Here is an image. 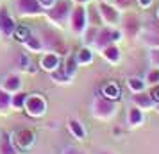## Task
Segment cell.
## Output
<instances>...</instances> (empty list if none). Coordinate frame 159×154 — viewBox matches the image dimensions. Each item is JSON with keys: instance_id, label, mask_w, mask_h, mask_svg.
<instances>
[{"instance_id": "1", "label": "cell", "mask_w": 159, "mask_h": 154, "mask_svg": "<svg viewBox=\"0 0 159 154\" xmlns=\"http://www.w3.org/2000/svg\"><path fill=\"white\" fill-rule=\"evenodd\" d=\"M39 38H41L45 52H54V54H59L61 58L68 56V47H66L63 36L56 29H45Z\"/></svg>"}, {"instance_id": "2", "label": "cell", "mask_w": 159, "mask_h": 154, "mask_svg": "<svg viewBox=\"0 0 159 154\" xmlns=\"http://www.w3.org/2000/svg\"><path fill=\"white\" fill-rule=\"evenodd\" d=\"M89 111L97 120H111V118L116 115V102L115 100H109L104 95H97L91 100V106H89Z\"/></svg>"}, {"instance_id": "3", "label": "cell", "mask_w": 159, "mask_h": 154, "mask_svg": "<svg viewBox=\"0 0 159 154\" xmlns=\"http://www.w3.org/2000/svg\"><path fill=\"white\" fill-rule=\"evenodd\" d=\"M122 38L123 36H122V32H120V29H116V27H109V25H102L100 29H98L97 40H95V43H93V49L100 52L102 49L107 47V45L118 43Z\"/></svg>"}, {"instance_id": "4", "label": "cell", "mask_w": 159, "mask_h": 154, "mask_svg": "<svg viewBox=\"0 0 159 154\" xmlns=\"http://www.w3.org/2000/svg\"><path fill=\"white\" fill-rule=\"evenodd\" d=\"M120 32H122L123 38H129V40H134V38L139 36L141 32V23H139V18H138L134 13H125L123 16H120Z\"/></svg>"}, {"instance_id": "5", "label": "cell", "mask_w": 159, "mask_h": 154, "mask_svg": "<svg viewBox=\"0 0 159 154\" xmlns=\"http://www.w3.org/2000/svg\"><path fill=\"white\" fill-rule=\"evenodd\" d=\"M68 23H70V30H72L73 34H77L80 36L84 29H86L88 25V16H86V7L84 6H79V4H75L70 11V16H68Z\"/></svg>"}, {"instance_id": "6", "label": "cell", "mask_w": 159, "mask_h": 154, "mask_svg": "<svg viewBox=\"0 0 159 154\" xmlns=\"http://www.w3.org/2000/svg\"><path fill=\"white\" fill-rule=\"evenodd\" d=\"M72 11V4L68 0H56V4L47 9V18L52 23H65L68 22V16Z\"/></svg>"}, {"instance_id": "7", "label": "cell", "mask_w": 159, "mask_h": 154, "mask_svg": "<svg viewBox=\"0 0 159 154\" xmlns=\"http://www.w3.org/2000/svg\"><path fill=\"white\" fill-rule=\"evenodd\" d=\"M11 142H13V145L22 152V151H29L30 147L34 145V142H36V134L32 129L29 127H22V129H16L13 131L11 134Z\"/></svg>"}, {"instance_id": "8", "label": "cell", "mask_w": 159, "mask_h": 154, "mask_svg": "<svg viewBox=\"0 0 159 154\" xmlns=\"http://www.w3.org/2000/svg\"><path fill=\"white\" fill-rule=\"evenodd\" d=\"M47 100L39 93H29L27 95V100H25V108L23 111L32 118H41L47 113Z\"/></svg>"}, {"instance_id": "9", "label": "cell", "mask_w": 159, "mask_h": 154, "mask_svg": "<svg viewBox=\"0 0 159 154\" xmlns=\"http://www.w3.org/2000/svg\"><path fill=\"white\" fill-rule=\"evenodd\" d=\"M97 9H98V15L102 18V23L104 25H109V27H116V23L120 22V11L111 4V2H106V0H98L97 4Z\"/></svg>"}, {"instance_id": "10", "label": "cell", "mask_w": 159, "mask_h": 154, "mask_svg": "<svg viewBox=\"0 0 159 154\" xmlns=\"http://www.w3.org/2000/svg\"><path fill=\"white\" fill-rule=\"evenodd\" d=\"M15 9L20 16H36L45 13L39 0H15Z\"/></svg>"}, {"instance_id": "11", "label": "cell", "mask_w": 159, "mask_h": 154, "mask_svg": "<svg viewBox=\"0 0 159 154\" xmlns=\"http://www.w3.org/2000/svg\"><path fill=\"white\" fill-rule=\"evenodd\" d=\"M15 29H16L15 18L9 15V11L6 7H0V34L6 38H11Z\"/></svg>"}, {"instance_id": "12", "label": "cell", "mask_w": 159, "mask_h": 154, "mask_svg": "<svg viewBox=\"0 0 159 154\" xmlns=\"http://www.w3.org/2000/svg\"><path fill=\"white\" fill-rule=\"evenodd\" d=\"M63 65V61H61V56L59 54H54V52H45L41 59H39V68L43 70V72H54L56 68Z\"/></svg>"}, {"instance_id": "13", "label": "cell", "mask_w": 159, "mask_h": 154, "mask_svg": "<svg viewBox=\"0 0 159 154\" xmlns=\"http://www.w3.org/2000/svg\"><path fill=\"white\" fill-rule=\"evenodd\" d=\"M0 88L4 91H7V93H11V95L16 93V91H22V77L16 75V73H7L0 82Z\"/></svg>"}, {"instance_id": "14", "label": "cell", "mask_w": 159, "mask_h": 154, "mask_svg": "<svg viewBox=\"0 0 159 154\" xmlns=\"http://www.w3.org/2000/svg\"><path fill=\"white\" fill-rule=\"evenodd\" d=\"M100 56L107 61L109 65H116V63H120V59H122V50H120V47L116 43H111V45H107V47L102 49Z\"/></svg>"}, {"instance_id": "15", "label": "cell", "mask_w": 159, "mask_h": 154, "mask_svg": "<svg viewBox=\"0 0 159 154\" xmlns=\"http://www.w3.org/2000/svg\"><path fill=\"white\" fill-rule=\"evenodd\" d=\"M132 104L139 108V110H152L156 108V102L152 100L148 91H139V93H132Z\"/></svg>"}, {"instance_id": "16", "label": "cell", "mask_w": 159, "mask_h": 154, "mask_svg": "<svg viewBox=\"0 0 159 154\" xmlns=\"http://www.w3.org/2000/svg\"><path fill=\"white\" fill-rule=\"evenodd\" d=\"M143 120H145L143 110H139V108H136L132 104L129 110H127V125L129 127H139V125L143 124Z\"/></svg>"}, {"instance_id": "17", "label": "cell", "mask_w": 159, "mask_h": 154, "mask_svg": "<svg viewBox=\"0 0 159 154\" xmlns=\"http://www.w3.org/2000/svg\"><path fill=\"white\" fill-rule=\"evenodd\" d=\"M68 131H70V134L73 138L79 140V142H82L86 138V129H84V125L80 124L77 118H70L68 120Z\"/></svg>"}, {"instance_id": "18", "label": "cell", "mask_w": 159, "mask_h": 154, "mask_svg": "<svg viewBox=\"0 0 159 154\" xmlns=\"http://www.w3.org/2000/svg\"><path fill=\"white\" fill-rule=\"evenodd\" d=\"M23 47H25V50H29L30 54H39V52H43V43H41V38L39 36H34V34H30L25 41H23Z\"/></svg>"}, {"instance_id": "19", "label": "cell", "mask_w": 159, "mask_h": 154, "mask_svg": "<svg viewBox=\"0 0 159 154\" xmlns=\"http://www.w3.org/2000/svg\"><path fill=\"white\" fill-rule=\"evenodd\" d=\"M102 95L109 99V100H120V97H122V88L116 84V82H107L104 88H102Z\"/></svg>"}, {"instance_id": "20", "label": "cell", "mask_w": 159, "mask_h": 154, "mask_svg": "<svg viewBox=\"0 0 159 154\" xmlns=\"http://www.w3.org/2000/svg\"><path fill=\"white\" fill-rule=\"evenodd\" d=\"M0 154H20V151L13 145L9 133H2L0 134Z\"/></svg>"}, {"instance_id": "21", "label": "cell", "mask_w": 159, "mask_h": 154, "mask_svg": "<svg viewBox=\"0 0 159 154\" xmlns=\"http://www.w3.org/2000/svg\"><path fill=\"white\" fill-rule=\"evenodd\" d=\"M98 29H100V27H95V25H86L84 32L80 34V38H82V43L86 45V47H91V49H93V43H95V40H97Z\"/></svg>"}, {"instance_id": "22", "label": "cell", "mask_w": 159, "mask_h": 154, "mask_svg": "<svg viewBox=\"0 0 159 154\" xmlns=\"http://www.w3.org/2000/svg\"><path fill=\"white\" fill-rule=\"evenodd\" d=\"M75 61H77V65H89V63L93 61V49L84 45V47L79 49V52L75 54Z\"/></svg>"}, {"instance_id": "23", "label": "cell", "mask_w": 159, "mask_h": 154, "mask_svg": "<svg viewBox=\"0 0 159 154\" xmlns=\"http://www.w3.org/2000/svg\"><path fill=\"white\" fill-rule=\"evenodd\" d=\"M50 79L54 82H57V84H70V82H72V77L65 72L63 65L59 66V68H56L54 72H50Z\"/></svg>"}, {"instance_id": "24", "label": "cell", "mask_w": 159, "mask_h": 154, "mask_svg": "<svg viewBox=\"0 0 159 154\" xmlns=\"http://www.w3.org/2000/svg\"><path fill=\"white\" fill-rule=\"evenodd\" d=\"M29 93H23V91H16L11 95V110L15 111H23L25 108V100H27Z\"/></svg>"}, {"instance_id": "25", "label": "cell", "mask_w": 159, "mask_h": 154, "mask_svg": "<svg viewBox=\"0 0 159 154\" xmlns=\"http://www.w3.org/2000/svg\"><path fill=\"white\" fill-rule=\"evenodd\" d=\"M127 88L130 90V93H139V91H145L147 84H145V79H141V77H129Z\"/></svg>"}, {"instance_id": "26", "label": "cell", "mask_w": 159, "mask_h": 154, "mask_svg": "<svg viewBox=\"0 0 159 154\" xmlns=\"http://www.w3.org/2000/svg\"><path fill=\"white\" fill-rule=\"evenodd\" d=\"M86 16H88V25H95V27H102V25H104V23H102L100 15H98L97 6L86 9Z\"/></svg>"}, {"instance_id": "27", "label": "cell", "mask_w": 159, "mask_h": 154, "mask_svg": "<svg viewBox=\"0 0 159 154\" xmlns=\"http://www.w3.org/2000/svg\"><path fill=\"white\" fill-rule=\"evenodd\" d=\"M29 36H30V29L29 27H25V25H16L15 32L11 34V38H13L15 41H18V43H23Z\"/></svg>"}, {"instance_id": "28", "label": "cell", "mask_w": 159, "mask_h": 154, "mask_svg": "<svg viewBox=\"0 0 159 154\" xmlns=\"http://www.w3.org/2000/svg\"><path fill=\"white\" fill-rule=\"evenodd\" d=\"M141 40H143V43L147 45V47H150V49H157L159 47V34H156V32L145 30V32H141Z\"/></svg>"}, {"instance_id": "29", "label": "cell", "mask_w": 159, "mask_h": 154, "mask_svg": "<svg viewBox=\"0 0 159 154\" xmlns=\"http://www.w3.org/2000/svg\"><path fill=\"white\" fill-rule=\"evenodd\" d=\"M11 111V93L0 88V115H7Z\"/></svg>"}, {"instance_id": "30", "label": "cell", "mask_w": 159, "mask_h": 154, "mask_svg": "<svg viewBox=\"0 0 159 154\" xmlns=\"http://www.w3.org/2000/svg\"><path fill=\"white\" fill-rule=\"evenodd\" d=\"M77 61H75V56H72V54H68L65 59V63H63V68H65V72L70 75V77H73L75 73H77Z\"/></svg>"}, {"instance_id": "31", "label": "cell", "mask_w": 159, "mask_h": 154, "mask_svg": "<svg viewBox=\"0 0 159 154\" xmlns=\"http://www.w3.org/2000/svg\"><path fill=\"white\" fill-rule=\"evenodd\" d=\"M145 84L147 86H156V84H159V68H154L152 66L150 70L147 72V75H145Z\"/></svg>"}, {"instance_id": "32", "label": "cell", "mask_w": 159, "mask_h": 154, "mask_svg": "<svg viewBox=\"0 0 159 154\" xmlns=\"http://www.w3.org/2000/svg\"><path fill=\"white\" fill-rule=\"evenodd\" d=\"M111 4H113L118 11H127V9H130V6L134 4V0H113Z\"/></svg>"}, {"instance_id": "33", "label": "cell", "mask_w": 159, "mask_h": 154, "mask_svg": "<svg viewBox=\"0 0 159 154\" xmlns=\"http://www.w3.org/2000/svg\"><path fill=\"white\" fill-rule=\"evenodd\" d=\"M148 61H150V65L154 68H159V47L148 50Z\"/></svg>"}, {"instance_id": "34", "label": "cell", "mask_w": 159, "mask_h": 154, "mask_svg": "<svg viewBox=\"0 0 159 154\" xmlns=\"http://www.w3.org/2000/svg\"><path fill=\"white\" fill-rule=\"evenodd\" d=\"M145 30H150V32L159 34V20H156V22L148 20V22H147V25H145Z\"/></svg>"}, {"instance_id": "35", "label": "cell", "mask_w": 159, "mask_h": 154, "mask_svg": "<svg viewBox=\"0 0 159 154\" xmlns=\"http://www.w3.org/2000/svg\"><path fill=\"white\" fill-rule=\"evenodd\" d=\"M148 95L152 97V100H154L156 104H159V84L150 86V90H148Z\"/></svg>"}, {"instance_id": "36", "label": "cell", "mask_w": 159, "mask_h": 154, "mask_svg": "<svg viewBox=\"0 0 159 154\" xmlns=\"http://www.w3.org/2000/svg\"><path fill=\"white\" fill-rule=\"evenodd\" d=\"M61 154H88V152H84V151H82V149H79V147H73L72 145V147H66Z\"/></svg>"}, {"instance_id": "37", "label": "cell", "mask_w": 159, "mask_h": 154, "mask_svg": "<svg viewBox=\"0 0 159 154\" xmlns=\"http://www.w3.org/2000/svg\"><path fill=\"white\" fill-rule=\"evenodd\" d=\"M39 4H41V7H43V9H48L50 6L56 4V0H39Z\"/></svg>"}, {"instance_id": "38", "label": "cell", "mask_w": 159, "mask_h": 154, "mask_svg": "<svg viewBox=\"0 0 159 154\" xmlns=\"http://www.w3.org/2000/svg\"><path fill=\"white\" fill-rule=\"evenodd\" d=\"M136 2H138V6H139V7H148V6H150V4H152V0H136Z\"/></svg>"}, {"instance_id": "39", "label": "cell", "mask_w": 159, "mask_h": 154, "mask_svg": "<svg viewBox=\"0 0 159 154\" xmlns=\"http://www.w3.org/2000/svg\"><path fill=\"white\" fill-rule=\"evenodd\" d=\"M73 2H75V4H79V6H84V4L89 2V0H73Z\"/></svg>"}, {"instance_id": "40", "label": "cell", "mask_w": 159, "mask_h": 154, "mask_svg": "<svg viewBox=\"0 0 159 154\" xmlns=\"http://www.w3.org/2000/svg\"><path fill=\"white\" fill-rule=\"evenodd\" d=\"M98 154H115V152H109V151H100Z\"/></svg>"}, {"instance_id": "41", "label": "cell", "mask_w": 159, "mask_h": 154, "mask_svg": "<svg viewBox=\"0 0 159 154\" xmlns=\"http://www.w3.org/2000/svg\"><path fill=\"white\" fill-rule=\"evenodd\" d=\"M156 111H157V113H159V104H156Z\"/></svg>"}, {"instance_id": "42", "label": "cell", "mask_w": 159, "mask_h": 154, "mask_svg": "<svg viewBox=\"0 0 159 154\" xmlns=\"http://www.w3.org/2000/svg\"><path fill=\"white\" fill-rule=\"evenodd\" d=\"M156 16H157V20H159V9H157V13H156Z\"/></svg>"}]
</instances>
